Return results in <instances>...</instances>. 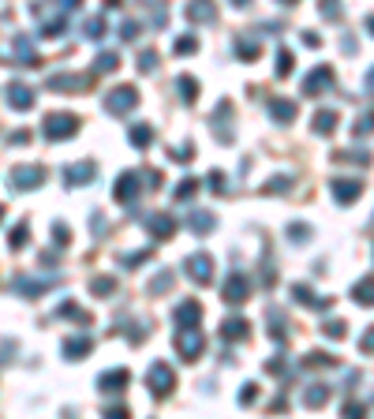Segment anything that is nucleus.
<instances>
[{"instance_id":"37","label":"nucleus","mask_w":374,"mask_h":419,"mask_svg":"<svg viewBox=\"0 0 374 419\" xmlns=\"http://www.w3.org/2000/svg\"><path fill=\"white\" fill-rule=\"evenodd\" d=\"M105 30H109L105 15H94V19H86V30H83V34H86V38H94V42H97V38H102Z\"/></svg>"},{"instance_id":"31","label":"nucleus","mask_w":374,"mask_h":419,"mask_svg":"<svg viewBox=\"0 0 374 419\" xmlns=\"http://www.w3.org/2000/svg\"><path fill=\"white\" fill-rule=\"evenodd\" d=\"M176 87H180V98H184L187 105H191V101L198 98V82L191 79V75H180V79H176Z\"/></svg>"},{"instance_id":"24","label":"nucleus","mask_w":374,"mask_h":419,"mask_svg":"<svg viewBox=\"0 0 374 419\" xmlns=\"http://www.w3.org/2000/svg\"><path fill=\"white\" fill-rule=\"evenodd\" d=\"M270 113L277 124H292V116H296V101H285V98H273L270 101Z\"/></svg>"},{"instance_id":"10","label":"nucleus","mask_w":374,"mask_h":419,"mask_svg":"<svg viewBox=\"0 0 374 419\" xmlns=\"http://www.w3.org/2000/svg\"><path fill=\"white\" fill-rule=\"evenodd\" d=\"M94 172H97L94 161L68 165V169H64V184H68V188H86V184H94Z\"/></svg>"},{"instance_id":"56","label":"nucleus","mask_w":374,"mask_h":419,"mask_svg":"<svg viewBox=\"0 0 374 419\" xmlns=\"http://www.w3.org/2000/svg\"><path fill=\"white\" fill-rule=\"evenodd\" d=\"M266 191H288V180H270Z\"/></svg>"},{"instance_id":"34","label":"nucleus","mask_w":374,"mask_h":419,"mask_svg":"<svg viewBox=\"0 0 374 419\" xmlns=\"http://www.w3.org/2000/svg\"><path fill=\"white\" fill-rule=\"evenodd\" d=\"M26 236H30V229H26V221H23V225L12 229V236H8V247H12V251H23V247H26Z\"/></svg>"},{"instance_id":"45","label":"nucleus","mask_w":374,"mask_h":419,"mask_svg":"<svg viewBox=\"0 0 374 419\" xmlns=\"http://www.w3.org/2000/svg\"><path fill=\"white\" fill-rule=\"evenodd\" d=\"M318 8H322L326 19H337V15H341V0H318Z\"/></svg>"},{"instance_id":"27","label":"nucleus","mask_w":374,"mask_h":419,"mask_svg":"<svg viewBox=\"0 0 374 419\" xmlns=\"http://www.w3.org/2000/svg\"><path fill=\"white\" fill-rule=\"evenodd\" d=\"M266 319H270V337H273V341H285V337H288V322H285V314H281L277 307H270Z\"/></svg>"},{"instance_id":"29","label":"nucleus","mask_w":374,"mask_h":419,"mask_svg":"<svg viewBox=\"0 0 374 419\" xmlns=\"http://www.w3.org/2000/svg\"><path fill=\"white\" fill-rule=\"evenodd\" d=\"M352 296H355V303H363V307H374V277H363V281L352 288Z\"/></svg>"},{"instance_id":"50","label":"nucleus","mask_w":374,"mask_h":419,"mask_svg":"<svg viewBox=\"0 0 374 419\" xmlns=\"http://www.w3.org/2000/svg\"><path fill=\"white\" fill-rule=\"evenodd\" d=\"M195 49H198V38H191V34L176 42V53H180V57H187V53H195Z\"/></svg>"},{"instance_id":"32","label":"nucleus","mask_w":374,"mask_h":419,"mask_svg":"<svg viewBox=\"0 0 374 419\" xmlns=\"http://www.w3.org/2000/svg\"><path fill=\"white\" fill-rule=\"evenodd\" d=\"M296 71V57H292L288 49H277V75L285 79V75H292Z\"/></svg>"},{"instance_id":"16","label":"nucleus","mask_w":374,"mask_h":419,"mask_svg":"<svg viewBox=\"0 0 374 419\" xmlns=\"http://www.w3.org/2000/svg\"><path fill=\"white\" fill-rule=\"evenodd\" d=\"M363 195V184L359 180H333V199L341 202V206H348Z\"/></svg>"},{"instance_id":"2","label":"nucleus","mask_w":374,"mask_h":419,"mask_svg":"<svg viewBox=\"0 0 374 419\" xmlns=\"http://www.w3.org/2000/svg\"><path fill=\"white\" fill-rule=\"evenodd\" d=\"M203 348H206V337H203L198 326H176V352H180V359L195 363L198 356H203Z\"/></svg>"},{"instance_id":"60","label":"nucleus","mask_w":374,"mask_h":419,"mask_svg":"<svg viewBox=\"0 0 374 419\" xmlns=\"http://www.w3.org/2000/svg\"><path fill=\"white\" fill-rule=\"evenodd\" d=\"M367 34H371V38H374V15H371V19H367Z\"/></svg>"},{"instance_id":"62","label":"nucleus","mask_w":374,"mask_h":419,"mask_svg":"<svg viewBox=\"0 0 374 419\" xmlns=\"http://www.w3.org/2000/svg\"><path fill=\"white\" fill-rule=\"evenodd\" d=\"M281 4H296V0H281Z\"/></svg>"},{"instance_id":"38","label":"nucleus","mask_w":374,"mask_h":419,"mask_svg":"<svg viewBox=\"0 0 374 419\" xmlns=\"http://www.w3.org/2000/svg\"><path fill=\"white\" fill-rule=\"evenodd\" d=\"M57 314H68V319H75V322L90 326V314L83 311V307H75V303H60V311H57Z\"/></svg>"},{"instance_id":"43","label":"nucleus","mask_w":374,"mask_h":419,"mask_svg":"<svg viewBox=\"0 0 374 419\" xmlns=\"http://www.w3.org/2000/svg\"><path fill=\"white\" fill-rule=\"evenodd\" d=\"M153 68H158V53H153V49H142L139 53V71H153Z\"/></svg>"},{"instance_id":"17","label":"nucleus","mask_w":374,"mask_h":419,"mask_svg":"<svg viewBox=\"0 0 374 419\" xmlns=\"http://www.w3.org/2000/svg\"><path fill=\"white\" fill-rule=\"evenodd\" d=\"M146 229H150L153 240H169L172 232H176V221H172L169 213H153V217H146Z\"/></svg>"},{"instance_id":"22","label":"nucleus","mask_w":374,"mask_h":419,"mask_svg":"<svg viewBox=\"0 0 374 419\" xmlns=\"http://www.w3.org/2000/svg\"><path fill=\"white\" fill-rule=\"evenodd\" d=\"M259 53H262V45L254 34H240V38H236V57L240 60H259Z\"/></svg>"},{"instance_id":"52","label":"nucleus","mask_w":374,"mask_h":419,"mask_svg":"<svg viewBox=\"0 0 374 419\" xmlns=\"http://www.w3.org/2000/svg\"><path fill=\"white\" fill-rule=\"evenodd\" d=\"M254 400H259V386L251 382V386H243V389H240V404H254Z\"/></svg>"},{"instance_id":"36","label":"nucleus","mask_w":374,"mask_h":419,"mask_svg":"<svg viewBox=\"0 0 374 419\" xmlns=\"http://www.w3.org/2000/svg\"><path fill=\"white\" fill-rule=\"evenodd\" d=\"M90 292L105 300L109 292H116V281H113V277H94V281H90Z\"/></svg>"},{"instance_id":"7","label":"nucleus","mask_w":374,"mask_h":419,"mask_svg":"<svg viewBox=\"0 0 374 419\" xmlns=\"http://www.w3.org/2000/svg\"><path fill=\"white\" fill-rule=\"evenodd\" d=\"M57 285V277H15L12 281V292H19L23 300H34V296H41V292H49V288Z\"/></svg>"},{"instance_id":"49","label":"nucleus","mask_w":374,"mask_h":419,"mask_svg":"<svg viewBox=\"0 0 374 419\" xmlns=\"http://www.w3.org/2000/svg\"><path fill=\"white\" fill-rule=\"evenodd\" d=\"M146 258H150V251H135V255H120V262H124L127 269H135L139 262H146Z\"/></svg>"},{"instance_id":"6","label":"nucleus","mask_w":374,"mask_h":419,"mask_svg":"<svg viewBox=\"0 0 374 419\" xmlns=\"http://www.w3.org/2000/svg\"><path fill=\"white\" fill-rule=\"evenodd\" d=\"M135 105H139V90H135V87H116V90H109V94H105V109L113 116H124L127 109H135Z\"/></svg>"},{"instance_id":"48","label":"nucleus","mask_w":374,"mask_h":419,"mask_svg":"<svg viewBox=\"0 0 374 419\" xmlns=\"http://www.w3.org/2000/svg\"><path fill=\"white\" fill-rule=\"evenodd\" d=\"M337 161H355V165H367L371 154L367 150H352V154H337Z\"/></svg>"},{"instance_id":"4","label":"nucleus","mask_w":374,"mask_h":419,"mask_svg":"<svg viewBox=\"0 0 374 419\" xmlns=\"http://www.w3.org/2000/svg\"><path fill=\"white\" fill-rule=\"evenodd\" d=\"M45 184V165H15L12 176H8V188H12L15 195L19 191H34Z\"/></svg>"},{"instance_id":"57","label":"nucleus","mask_w":374,"mask_h":419,"mask_svg":"<svg viewBox=\"0 0 374 419\" xmlns=\"http://www.w3.org/2000/svg\"><path fill=\"white\" fill-rule=\"evenodd\" d=\"M105 416H109V419H124V416H127V408H124V404H116V408H109Z\"/></svg>"},{"instance_id":"55","label":"nucleus","mask_w":374,"mask_h":419,"mask_svg":"<svg viewBox=\"0 0 374 419\" xmlns=\"http://www.w3.org/2000/svg\"><path fill=\"white\" fill-rule=\"evenodd\" d=\"M12 348H15L12 341H4V344H0V363H8V359H12Z\"/></svg>"},{"instance_id":"58","label":"nucleus","mask_w":374,"mask_h":419,"mask_svg":"<svg viewBox=\"0 0 374 419\" xmlns=\"http://www.w3.org/2000/svg\"><path fill=\"white\" fill-rule=\"evenodd\" d=\"M303 45H311V49H318V45H322V38H318V34H303Z\"/></svg>"},{"instance_id":"8","label":"nucleus","mask_w":374,"mask_h":419,"mask_svg":"<svg viewBox=\"0 0 374 419\" xmlns=\"http://www.w3.org/2000/svg\"><path fill=\"white\" fill-rule=\"evenodd\" d=\"M139 191H142V172H120L116 176V188H113L116 202H135Z\"/></svg>"},{"instance_id":"25","label":"nucleus","mask_w":374,"mask_h":419,"mask_svg":"<svg viewBox=\"0 0 374 419\" xmlns=\"http://www.w3.org/2000/svg\"><path fill=\"white\" fill-rule=\"evenodd\" d=\"M311 127H315V135H333V127H337V113H333V109H318L315 120H311Z\"/></svg>"},{"instance_id":"26","label":"nucleus","mask_w":374,"mask_h":419,"mask_svg":"<svg viewBox=\"0 0 374 419\" xmlns=\"http://www.w3.org/2000/svg\"><path fill=\"white\" fill-rule=\"evenodd\" d=\"M292 296H296V300L303 303V307H318V311H330V303H333V300H318V296H315L307 285H296V288H292Z\"/></svg>"},{"instance_id":"19","label":"nucleus","mask_w":374,"mask_h":419,"mask_svg":"<svg viewBox=\"0 0 374 419\" xmlns=\"http://www.w3.org/2000/svg\"><path fill=\"white\" fill-rule=\"evenodd\" d=\"M12 53H15V60L26 64V68H34L38 64V53H34V42L26 38V34H15V42H12Z\"/></svg>"},{"instance_id":"15","label":"nucleus","mask_w":374,"mask_h":419,"mask_svg":"<svg viewBox=\"0 0 374 419\" xmlns=\"http://www.w3.org/2000/svg\"><path fill=\"white\" fill-rule=\"evenodd\" d=\"M127 371L124 367H116V371H105L102 378H97V389H102V393H124V386H127Z\"/></svg>"},{"instance_id":"53","label":"nucleus","mask_w":374,"mask_h":419,"mask_svg":"<svg viewBox=\"0 0 374 419\" xmlns=\"http://www.w3.org/2000/svg\"><path fill=\"white\" fill-rule=\"evenodd\" d=\"M371 127H374V113H367V116L359 120V124H355V135H367Z\"/></svg>"},{"instance_id":"54","label":"nucleus","mask_w":374,"mask_h":419,"mask_svg":"<svg viewBox=\"0 0 374 419\" xmlns=\"http://www.w3.org/2000/svg\"><path fill=\"white\" fill-rule=\"evenodd\" d=\"M341 412H344V416H352V419H355V416H363V404H355V400H348V404H344V408H341Z\"/></svg>"},{"instance_id":"11","label":"nucleus","mask_w":374,"mask_h":419,"mask_svg":"<svg viewBox=\"0 0 374 419\" xmlns=\"http://www.w3.org/2000/svg\"><path fill=\"white\" fill-rule=\"evenodd\" d=\"M187 277L195 285H209L214 281V258L209 255H191L187 258Z\"/></svg>"},{"instance_id":"61","label":"nucleus","mask_w":374,"mask_h":419,"mask_svg":"<svg viewBox=\"0 0 374 419\" xmlns=\"http://www.w3.org/2000/svg\"><path fill=\"white\" fill-rule=\"evenodd\" d=\"M367 82H371V94H374V71H371V75H367Z\"/></svg>"},{"instance_id":"59","label":"nucleus","mask_w":374,"mask_h":419,"mask_svg":"<svg viewBox=\"0 0 374 419\" xmlns=\"http://www.w3.org/2000/svg\"><path fill=\"white\" fill-rule=\"evenodd\" d=\"M363 352H374V330L367 333V337H363Z\"/></svg>"},{"instance_id":"18","label":"nucleus","mask_w":374,"mask_h":419,"mask_svg":"<svg viewBox=\"0 0 374 419\" xmlns=\"http://www.w3.org/2000/svg\"><path fill=\"white\" fill-rule=\"evenodd\" d=\"M247 292H251V285H247V277H243V274H232L229 281H225V300H229V303H243V300H247Z\"/></svg>"},{"instance_id":"47","label":"nucleus","mask_w":374,"mask_h":419,"mask_svg":"<svg viewBox=\"0 0 374 419\" xmlns=\"http://www.w3.org/2000/svg\"><path fill=\"white\" fill-rule=\"evenodd\" d=\"M209 188H214V195H225V191H229V180H225V172H209Z\"/></svg>"},{"instance_id":"14","label":"nucleus","mask_w":374,"mask_h":419,"mask_svg":"<svg viewBox=\"0 0 374 419\" xmlns=\"http://www.w3.org/2000/svg\"><path fill=\"white\" fill-rule=\"evenodd\" d=\"M86 75H49L45 79V87L57 90V94H71V90H86Z\"/></svg>"},{"instance_id":"21","label":"nucleus","mask_w":374,"mask_h":419,"mask_svg":"<svg viewBox=\"0 0 374 419\" xmlns=\"http://www.w3.org/2000/svg\"><path fill=\"white\" fill-rule=\"evenodd\" d=\"M90 348H94V341H90L86 333H79V337H68V341H64V356H68V359H86Z\"/></svg>"},{"instance_id":"51","label":"nucleus","mask_w":374,"mask_h":419,"mask_svg":"<svg viewBox=\"0 0 374 419\" xmlns=\"http://www.w3.org/2000/svg\"><path fill=\"white\" fill-rule=\"evenodd\" d=\"M288 236H292V244H303V240L311 236V229L307 225H288Z\"/></svg>"},{"instance_id":"33","label":"nucleus","mask_w":374,"mask_h":419,"mask_svg":"<svg viewBox=\"0 0 374 419\" xmlns=\"http://www.w3.org/2000/svg\"><path fill=\"white\" fill-rule=\"evenodd\" d=\"M127 139H131V143L139 146V150H146V146H150V139H153V132H150L146 124H135V127H131V135H127Z\"/></svg>"},{"instance_id":"41","label":"nucleus","mask_w":374,"mask_h":419,"mask_svg":"<svg viewBox=\"0 0 374 419\" xmlns=\"http://www.w3.org/2000/svg\"><path fill=\"white\" fill-rule=\"evenodd\" d=\"M172 281H176V277H172L169 269H165V274H158V277L150 281V292H153V296H158V292H169V288H172Z\"/></svg>"},{"instance_id":"20","label":"nucleus","mask_w":374,"mask_h":419,"mask_svg":"<svg viewBox=\"0 0 374 419\" xmlns=\"http://www.w3.org/2000/svg\"><path fill=\"white\" fill-rule=\"evenodd\" d=\"M198 319H203V307H198L195 300H184L176 311H172V322L176 326H198Z\"/></svg>"},{"instance_id":"39","label":"nucleus","mask_w":374,"mask_h":419,"mask_svg":"<svg viewBox=\"0 0 374 419\" xmlns=\"http://www.w3.org/2000/svg\"><path fill=\"white\" fill-rule=\"evenodd\" d=\"M139 34H142V23H139V19H124V23H120V38H124V42H135Z\"/></svg>"},{"instance_id":"23","label":"nucleus","mask_w":374,"mask_h":419,"mask_svg":"<svg viewBox=\"0 0 374 419\" xmlns=\"http://www.w3.org/2000/svg\"><path fill=\"white\" fill-rule=\"evenodd\" d=\"M247 319H225L221 322V341H243L247 337Z\"/></svg>"},{"instance_id":"3","label":"nucleus","mask_w":374,"mask_h":419,"mask_svg":"<svg viewBox=\"0 0 374 419\" xmlns=\"http://www.w3.org/2000/svg\"><path fill=\"white\" fill-rule=\"evenodd\" d=\"M79 132V120L71 113H49L41 120V135L49 139V143H60V139H71Z\"/></svg>"},{"instance_id":"9","label":"nucleus","mask_w":374,"mask_h":419,"mask_svg":"<svg viewBox=\"0 0 374 419\" xmlns=\"http://www.w3.org/2000/svg\"><path fill=\"white\" fill-rule=\"evenodd\" d=\"M333 87V68L330 64H322V68H315L311 75L303 79V94L307 98H315V94H326V90Z\"/></svg>"},{"instance_id":"1","label":"nucleus","mask_w":374,"mask_h":419,"mask_svg":"<svg viewBox=\"0 0 374 419\" xmlns=\"http://www.w3.org/2000/svg\"><path fill=\"white\" fill-rule=\"evenodd\" d=\"M79 4H83V0H34V15L41 19L38 34L41 38H60V34L68 30V15L75 12Z\"/></svg>"},{"instance_id":"13","label":"nucleus","mask_w":374,"mask_h":419,"mask_svg":"<svg viewBox=\"0 0 374 419\" xmlns=\"http://www.w3.org/2000/svg\"><path fill=\"white\" fill-rule=\"evenodd\" d=\"M187 19L195 26L214 23L217 19V4H214V0H191V4H187Z\"/></svg>"},{"instance_id":"63","label":"nucleus","mask_w":374,"mask_h":419,"mask_svg":"<svg viewBox=\"0 0 374 419\" xmlns=\"http://www.w3.org/2000/svg\"><path fill=\"white\" fill-rule=\"evenodd\" d=\"M0 217H4V206H0Z\"/></svg>"},{"instance_id":"12","label":"nucleus","mask_w":374,"mask_h":419,"mask_svg":"<svg viewBox=\"0 0 374 419\" xmlns=\"http://www.w3.org/2000/svg\"><path fill=\"white\" fill-rule=\"evenodd\" d=\"M4 98H8V105H12V109H19V113L34 109V90L26 87V82H8Z\"/></svg>"},{"instance_id":"28","label":"nucleus","mask_w":374,"mask_h":419,"mask_svg":"<svg viewBox=\"0 0 374 419\" xmlns=\"http://www.w3.org/2000/svg\"><path fill=\"white\" fill-rule=\"evenodd\" d=\"M326 400H330V389H326L322 382H315V386H307V393H303V404H307V408H322Z\"/></svg>"},{"instance_id":"5","label":"nucleus","mask_w":374,"mask_h":419,"mask_svg":"<svg viewBox=\"0 0 374 419\" xmlns=\"http://www.w3.org/2000/svg\"><path fill=\"white\" fill-rule=\"evenodd\" d=\"M146 386H150V393H153V397H169V393H172V386H176V375H172L169 363H153L150 375H146Z\"/></svg>"},{"instance_id":"42","label":"nucleus","mask_w":374,"mask_h":419,"mask_svg":"<svg viewBox=\"0 0 374 419\" xmlns=\"http://www.w3.org/2000/svg\"><path fill=\"white\" fill-rule=\"evenodd\" d=\"M322 333H326V337H333V341H337V337H344V333H348V326H344L341 319H330V322L322 326Z\"/></svg>"},{"instance_id":"46","label":"nucleus","mask_w":374,"mask_h":419,"mask_svg":"<svg viewBox=\"0 0 374 419\" xmlns=\"http://www.w3.org/2000/svg\"><path fill=\"white\" fill-rule=\"evenodd\" d=\"M195 191H198V180H195V176H187V180L176 188V199H191Z\"/></svg>"},{"instance_id":"35","label":"nucleus","mask_w":374,"mask_h":419,"mask_svg":"<svg viewBox=\"0 0 374 419\" xmlns=\"http://www.w3.org/2000/svg\"><path fill=\"white\" fill-rule=\"evenodd\" d=\"M94 68L97 71H116V68H120V57H116V53H97V60H94Z\"/></svg>"},{"instance_id":"30","label":"nucleus","mask_w":374,"mask_h":419,"mask_svg":"<svg viewBox=\"0 0 374 419\" xmlns=\"http://www.w3.org/2000/svg\"><path fill=\"white\" fill-rule=\"evenodd\" d=\"M187 225H191V232H209V229H214V213L195 210V213L187 217Z\"/></svg>"},{"instance_id":"40","label":"nucleus","mask_w":374,"mask_h":419,"mask_svg":"<svg viewBox=\"0 0 374 419\" xmlns=\"http://www.w3.org/2000/svg\"><path fill=\"white\" fill-rule=\"evenodd\" d=\"M303 363H307V367H337V359L330 356V352H311Z\"/></svg>"},{"instance_id":"44","label":"nucleus","mask_w":374,"mask_h":419,"mask_svg":"<svg viewBox=\"0 0 374 419\" xmlns=\"http://www.w3.org/2000/svg\"><path fill=\"white\" fill-rule=\"evenodd\" d=\"M68 225H64V221H57V225H53V244H57V247H68Z\"/></svg>"}]
</instances>
